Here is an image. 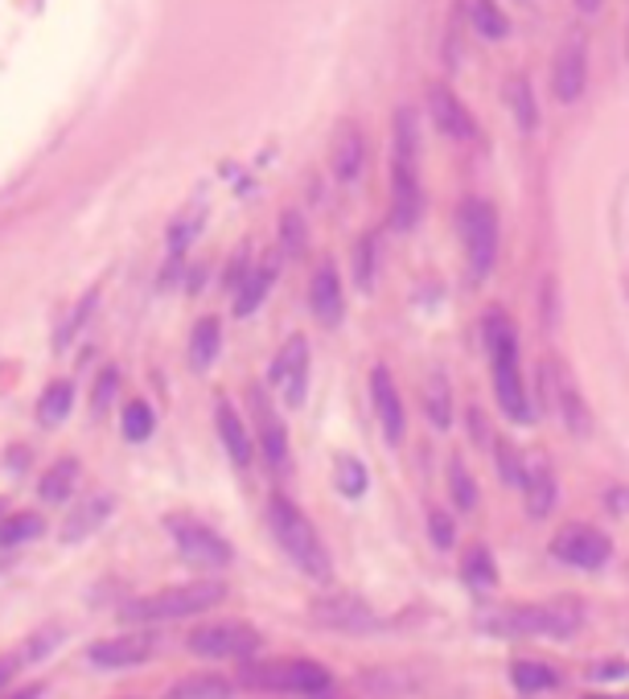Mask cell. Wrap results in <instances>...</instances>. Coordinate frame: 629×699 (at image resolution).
I'll use <instances>...</instances> for the list:
<instances>
[{
    "label": "cell",
    "instance_id": "obj_1",
    "mask_svg": "<svg viewBox=\"0 0 629 699\" xmlns=\"http://www.w3.org/2000/svg\"><path fill=\"white\" fill-rule=\"evenodd\" d=\"M481 630L498 638H572L584 626V605L572 597L544 601V605H502L477 617Z\"/></svg>",
    "mask_w": 629,
    "mask_h": 699
},
{
    "label": "cell",
    "instance_id": "obj_2",
    "mask_svg": "<svg viewBox=\"0 0 629 699\" xmlns=\"http://www.w3.org/2000/svg\"><path fill=\"white\" fill-rule=\"evenodd\" d=\"M481 334H486V350H490V371H493V392H498V408L506 411L511 420L527 424L531 416V399L527 387H523V366H519V334L506 313L490 308L486 322H481Z\"/></svg>",
    "mask_w": 629,
    "mask_h": 699
},
{
    "label": "cell",
    "instance_id": "obj_3",
    "mask_svg": "<svg viewBox=\"0 0 629 699\" xmlns=\"http://www.w3.org/2000/svg\"><path fill=\"white\" fill-rule=\"evenodd\" d=\"M222 597H226V589H222L219 580H194V584H173V589H161V593L128 601L119 617L132 621V626L182 621V617H198L206 614V609H214Z\"/></svg>",
    "mask_w": 629,
    "mask_h": 699
},
{
    "label": "cell",
    "instance_id": "obj_4",
    "mask_svg": "<svg viewBox=\"0 0 629 699\" xmlns=\"http://www.w3.org/2000/svg\"><path fill=\"white\" fill-rule=\"evenodd\" d=\"M268 519H272V535H276V544H280V551H284L305 576L329 580V572H334V568H329V551H325L322 535H317V527L308 523L305 514L296 511L284 494H272Z\"/></svg>",
    "mask_w": 629,
    "mask_h": 699
},
{
    "label": "cell",
    "instance_id": "obj_5",
    "mask_svg": "<svg viewBox=\"0 0 629 699\" xmlns=\"http://www.w3.org/2000/svg\"><path fill=\"white\" fill-rule=\"evenodd\" d=\"M416 120L411 112L395 116V161H392V226L395 231H411L424 210V189H420V173H416Z\"/></svg>",
    "mask_w": 629,
    "mask_h": 699
},
{
    "label": "cell",
    "instance_id": "obj_6",
    "mask_svg": "<svg viewBox=\"0 0 629 699\" xmlns=\"http://www.w3.org/2000/svg\"><path fill=\"white\" fill-rule=\"evenodd\" d=\"M238 683L252 691H284V696H325L329 691V671L313 659H243L238 666Z\"/></svg>",
    "mask_w": 629,
    "mask_h": 699
},
{
    "label": "cell",
    "instance_id": "obj_7",
    "mask_svg": "<svg viewBox=\"0 0 629 699\" xmlns=\"http://www.w3.org/2000/svg\"><path fill=\"white\" fill-rule=\"evenodd\" d=\"M170 535H173V544H177L182 563L198 568V572H222L226 563L235 560V551H231V544L222 539L219 531L198 523V519H189V514L170 519Z\"/></svg>",
    "mask_w": 629,
    "mask_h": 699
},
{
    "label": "cell",
    "instance_id": "obj_8",
    "mask_svg": "<svg viewBox=\"0 0 629 699\" xmlns=\"http://www.w3.org/2000/svg\"><path fill=\"white\" fill-rule=\"evenodd\" d=\"M461 243H465V259H469V276L486 280L498 259V214L490 202L469 198L461 206Z\"/></svg>",
    "mask_w": 629,
    "mask_h": 699
},
{
    "label": "cell",
    "instance_id": "obj_9",
    "mask_svg": "<svg viewBox=\"0 0 629 699\" xmlns=\"http://www.w3.org/2000/svg\"><path fill=\"white\" fill-rule=\"evenodd\" d=\"M264 638L247 621H210L189 630V650L198 659H256Z\"/></svg>",
    "mask_w": 629,
    "mask_h": 699
},
{
    "label": "cell",
    "instance_id": "obj_10",
    "mask_svg": "<svg viewBox=\"0 0 629 699\" xmlns=\"http://www.w3.org/2000/svg\"><path fill=\"white\" fill-rule=\"evenodd\" d=\"M551 556L568 568H580V572H596V568H605L613 556V539L605 531L589 527V523H572V527L556 531V539H551Z\"/></svg>",
    "mask_w": 629,
    "mask_h": 699
},
{
    "label": "cell",
    "instance_id": "obj_11",
    "mask_svg": "<svg viewBox=\"0 0 629 699\" xmlns=\"http://www.w3.org/2000/svg\"><path fill=\"white\" fill-rule=\"evenodd\" d=\"M268 383L276 387V395L289 404V408H301L308 392V341L301 334H292L280 350H276L272 366H268Z\"/></svg>",
    "mask_w": 629,
    "mask_h": 699
},
{
    "label": "cell",
    "instance_id": "obj_12",
    "mask_svg": "<svg viewBox=\"0 0 629 699\" xmlns=\"http://www.w3.org/2000/svg\"><path fill=\"white\" fill-rule=\"evenodd\" d=\"M313 621L325 626V630L334 633H374L383 630V617L374 614L371 605L362 597H350V593H338V597H322L313 609Z\"/></svg>",
    "mask_w": 629,
    "mask_h": 699
},
{
    "label": "cell",
    "instance_id": "obj_13",
    "mask_svg": "<svg viewBox=\"0 0 629 699\" xmlns=\"http://www.w3.org/2000/svg\"><path fill=\"white\" fill-rule=\"evenodd\" d=\"M156 638L153 630H128L116 633V638H103L86 650V659L100 666V671H128V666H140L149 654H153Z\"/></svg>",
    "mask_w": 629,
    "mask_h": 699
},
{
    "label": "cell",
    "instance_id": "obj_14",
    "mask_svg": "<svg viewBox=\"0 0 629 699\" xmlns=\"http://www.w3.org/2000/svg\"><path fill=\"white\" fill-rule=\"evenodd\" d=\"M371 408L374 416H378V428H383V436H387V444H399L404 441V399H399V387H395L392 371L378 362L371 371Z\"/></svg>",
    "mask_w": 629,
    "mask_h": 699
},
{
    "label": "cell",
    "instance_id": "obj_15",
    "mask_svg": "<svg viewBox=\"0 0 629 699\" xmlns=\"http://www.w3.org/2000/svg\"><path fill=\"white\" fill-rule=\"evenodd\" d=\"M214 424H219V441L226 448V457L235 461V469H252V461H256V436H252V428L247 420L231 408V399H219V408H214Z\"/></svg>",
    "mask_w": 629,
    "mask_h": 699
},
{
    "label": "cell",
    "instance_id": "obj_16",
    "mask_svg": "<svg viewBox=\"0 0 629 699\" xmlns=\"http://www.w3.org/2000/svg\"><path fill=\"white\" fill-rule=\"evenodd\" d=\"M252 411H256V441L259 448H264V457L272 461L276 469H284V465H289V432H284V420L272 411V404H268L264 392H252Z\"/></svg>",
    "mask_w": 629,
    "mask_h": 699
},
{
    "label": "cell",
    "instance_id": "obj_17",
    "mask_svg": "<svg viewBox=\"0 0 629 699\" xmlns=\"http://www.w3.org/2000/svg\"><path fill=\"white\" fill-rule=\"evenodd\" d=\"M308 308L322 325H338L346 313V296H341V280L334 272V264H322L313 280H308Z\"/></svg>",
    "mask_w": 629,
    "mask_h": 699
},
{
    "label": "cell",
    "instance_id": "obj_18",
    "mask_svg": "<svg viewBox=\"0 0 629 699\" xmlns=\"http://www.w3.org/2000/svg\"><path fill=\"white\" fill-rule=\"evenodd\" d=\"M584 83H589V62H584V46L580 42H568L556 58V70H551V91L560 103H572L584 95Z\"/></svg>",
    "mask_w": 629,
    "mask_h": 699
},
{
    "label": "cell",
    "instance_id": "obj_19",
    "mask_svg": "<svg viewBox=\"0 0 629 699\" xmlns=\"http://www.w3.org/2000/svg\"><path fill=\"white\" fill-rule=\"evenodd\" d=\"M428 107H432V120H436V128H441L444 137H453V140L474 137V116L465 112V103H461L449 86H432V91H428Z\"/></svg>",
    "mask_w": 629,
    "mask_h": 699
},
{
    "label": "cell",
    "instance_id": "obj_20",
    "mask_svg": "<svg viewBox=\"0 0 629 699\" xmlns=\"http://www.w3.org/2000/svg\"><path fill=\"white\" fill-rule=\"evenodd\" d=\"M276 272H280V264L276 259H264V264H256V268H247L243 272V280H238L235 289V313L238 317H252L259 308V301L268 296V289H272Z\"/></svg>",
    "mask_w": 629,
    "mask_h": 699
},
{
    "label": "cell",
    "instance_id": "obj_21",
    "mask_svg": "<svg viewBox=\"0 0 629 699\" xmlns=\"http://www.w3.org/2000/svg\"><path fill=\"white\" fill-rule=\"evenodd\" d=\"M366 161V140L358 132V124H341L338 140H334V173L341 182H354Z\"/></svg>",
    "mask_w": 629,
    "mask_h": 699
},
{
    "label": "cell",
    "instance_id": "obj_22",
    "mask_svg": "<svg viewBox=\"0 0 629 699\" xmlns=\"http://www.w3.org/2000/svg\"><path fill=\"white\" fill-rule=\"evenodd\" d=\"M219 350H222V325L214 317H202V322L194 325V334H189V366L194 371L214 366Z\"/></svg>",
    "mask_w": 629,
    "mask_h": 699
},
{
    "label": "cell",
    "instance_id": "obj_23",
    "mask_svg": "<svg viewBox=\"0 0 629 699\" xmlns=\"http://www.w3.org/2000/svg\"><path fill=\"white\" fill-rule=\"evenodd\" d=\"M74 486H79V461L58 457L46 469V478L37 481V494L46 498V502H67V498H74Z\"/></svg>",
    "mask_w": 629,
    "mask_h": 699
},
{
    "label": "cell",
    "instance_id": "obj_24",
    "mask_svg": "<svg viewBox=\"0 0 629 699\" xmlns=\"http://www.w3.org/2000/svg\"><path fill=\"white\" fill-rule=\"evenodd\" d=\"M523 494H527V511L535 514V519L551 514V506H556V478H551V469H547L544 461H539V465H527Z\"/></svg>",
    "mask_w": 629,
    "mask_h": 699
},
{
    "label": "cell",
    "instance_id": "obj_25",
    "mask_svg": "<svg viewBox=\"0 0 629 699\" xmlns=\"http://www.w3.org/2000/svg\"><path fill=\"white\" fill-rule=\"evenodd\" d=\"M235 687L222 675H186L165 691V699H231Z\"/></svg>",
    "mask_w": 629,
    "mask_h": 699
},
{
    "label": "cell",
    "instance_id": "obj_26",
    "mask_svg": "<svg viewBox=\"0 0 629 699\" xmlns=\"http://www.w3.org/2000/svg\"><path fill=\"white\" fill-rule=\"evenodd\" d=\"M511 683L519 687V696H544V691H551V687L560 683V675L551 671V663L519 659V663L511 666Z\"/></svg>",
    "mask_w": 629,
    "mask_h": 699
},
{
    "label": "cell",
    "instance_id": "obj_27",
    "mask_svg": "<svg viewBox=\"0 0 629 699\" xmlns=\"http://www.w3.org/2000/svg\"><path fill=\"white\" fill-rule=\"evenodd\" d=\"M424 411L441 432L453 424V387H449V378H444L441 371H432L424 383Z\"/></svg>",
    "mask_w": 629,
    "mask_h": 699
},
{
    "label": "cell",
    "instance_id": "obj_28",
    "mask_svg": "<svg viewBox=\"0 0 629 699\" xmlns=\"http://www.w3.org/2000/svg\"><path fill=\"white\" fill-rule=\"evenodd\" d=\"M107 514H112V498L107 494L83 498V502H79V511L67 519V539H83V535H91Z\"/></svg>",
    "mask_w": 629,
    "mask_h": 699
},
{
    "label": "cell",
    "instance_id": "obj_29",
    "mask_svg": "<svg viewBox=\"0 0 629 699\" xmlns=\"http://www.w3.org/2000/svg\"><path fill=\"white\" fill-rule=\"evenodd\" d=\"M70 408H74V383H67V378H54L50 387L42 392L37 420H42V424H62Z\"/></svg>",
    "mask_w": 629,
    "mask_h": 699
},
{
    "label": "cell",
    "instance_id": "obj_30",
    "mask_svg": "<svg viewBox=\"0 0 629 699\" xmlns=\"http://www.w3.org/2000/svg\"><path fill=\"white\" fill-rule=\"evenodd\" d=\"M46 531V523H42V514L37 511H18L9 514L4 523H0V547H18V544H30V539H37Z\"/></svg>",
    "mask_w": 629,
    "mask_h": 699
},
{
    "label": "cell",
    "instance_id": "obj_31",
    "mask_svg": "<svg viewBox=\"0 0 629 699\" xmlns=\"http://www.w3.org/2000/svg\"><path fill=\"white\" fill-rule=\"evenodd\" d=\"M119 428H124V436H128L132 444H144L149 436H153V428H156L153 408H149L144 399H132V404L124 408V416H119Z\"/></svg>",
    "mask_w": 629,
    "mask_h": 699
},
{
    "label": "cell",
    "instance_id": "obj_32",
    "mask_svg": "<svg viewBox=\"0 0 629 699\" xmlns=\"http://www.w3.org/2000/svg\"><path fill=\"white\" fill-rule=\"evenodd\" d=\"M506 103H511L514 120L523 132H535V124H539V112H535V100H531V83L527 79H511L506 86Z\"/></svg>",
    "mask_w": 629,
    "mask_h": 699
},
{
    "label": "cell",
    "instance_id": "obj_33",
    "mask_svg": "<svg viewBox=\"0 0 629 699\" xmlns=\"http://www.w3.org/2000/svg\"><path fill=\"white\" fill-rule=\"evenodd\" d=\"M465 584H469V589H493V584H498V568H493L490 547H474V551L465 556Z\"/></svg>",
    "mask_w": 629,
    "mask_h": 699
},
{
    "label": "cell",
    "instance_id": "obj_34",
    "mask_svg": "<svg viewBox=\"0 0 629 699\" xmlns=\"http://www.w3.org/2000/svg\"><path fill=\"white\" fill-rule=\"evenodd\" d=\"M449 498L457 511H474L477 506V481L469 478V469L461 461H449Z\"/></svg>",
    "mask_w": 629,
    "mask_h": 699
},
{
    "label": "cell",
    "instance_id": "obj_35",
    "mask_svg": "<svg viewBox=\"0 0 629 699\" xmlns=\"http://www.w3.org/2000/svg\"><path fill=\"white\" fill-rule=\"evenodd\" d=\"M493 457H498V474H502V481L523 490V481H527V465H523V457H519V448H514L511 441H502L498 448H493Z\"/></svg>",
    "mask_w": 629,
    "mask_h": 699
},
{
    "label": "cell",
    "instance_id": "obj_36",
    "mask_svg": "<svg viewBox=\"0 0 629 699\" xmlns=\"http://www.w3.org/2000/svg\"><path fill=\"white\" fill-rule=\"evenodd\" d=\"M366 465L362 461H354V457H341L338 461V490L346 498H362L366 494Z\"/></svg>",
    "mask_w": 629,
    "mask_h": 699
},
{
    "label": "cell",
    "instance_id": "obj_37",
    "mask_svg": "<svg viewBox=\"0 0 629 699\" xmlns=\"http://www.w3.org/2000/svg\"><path fill=\"white\" fill-rule=\"evenodd\" d=\"M469 13H474V25L486 37H502V34H506V21H502V13L493 9L490 0H474V4H469Z\"/></svg>",
    "mask_w": 629,
    "mask_h": 699
},
{
    "label": "cell",
    "instance_id": "obj_38",
    "mask_svg": "<svg viewBox=\"0 0 629 699\" xmlns=\"http://www.w3.org/2000/svg\"><path fill=\"white\" fill-rule=\"evenodd\" d=\"M560 404H563V420H568V428L584 436V432H589V411L580 404V395L572 392V387H560Z\"/></svg>",
    "mask_w": 629,
    "mask_h": 699
},
{
    "label": "cell",
    "instance_id": "obj_39",
    "mask_svg": "<svg viewBox=\"0 0 629 699\" xmlns=\"http://www.w3.org/2000/svg\"><path fill=\"white\" fill-rule=\"evenodd\" d=\"M116 387H119V371L116 366H107V371L100 375V383H95V395H91V411H95V416L107 411V399L116 395Z\"/></svg>",
    "mask_w": 629,
    "mask_h": 699
},
{
    "label": "cell",
    "instance_id": "obj_40",
    "mask_svg": "<svg viewBox=\"0 0 629 699\" xmlns=\"http://www.w3.org/2000/svg\"><path fill=\"white\" fill-rule=\"evenodd\" d=\"M354 268H358V284H362V289H371V280H374V235H366V240H358V259H354Z\"/></svg>",
    "mask_w": 629,
    "mask_h": 699
},
{
    "label": "cell",
    "instance_id": "obj_41",
    "mask_svg": "<svg viewBox=\"0 0 629 699\" xmlns=\"http://www.w3.org/2000/svg\"><path fill=\"white\" fill-rule=\"evenodd\" d=\"M428 527H432V544L436 547H453V539H457V531H453V519L441 511L428 514Z\"/></svg>",
    "mask_w": 629,
    "mask_h": 699
},
{
    "label": "cell",
    "instance_id": "obj_42",
    "mask_svg": "<svg viewBox=\"0 0 629 699\" xmlns=\"http://www.w3.org/2000/svg\"><path fill=\"white\" fill-rule=\"evenodd\" d=\"M305 243V231H301V214H284V252L296 256Z\"/></svg>",
    "mask_w": 629,
    "mask_h": 699
},
{
    "label": "cell",
    "instance_id": "obj_43",
    "mask_svg": "<svg viewBox=\"0 0 629 699\" xmlns=\"http://www.w3.org/2000/svg\"><path fill=\"white\" fill-rule=\"evenodd\" d=\"M0 699H42V683H30V687H18V691H4Z\"/></svg>",
    "mask_w": 629,
    "mask_h": 699
},
{
    "label": "cell",
    "instance_id": "obj_44",
    "mask_svg": "<svg viewBox=\"0 0 629 699\" xmlns=\"http://www.w3.org/2000/svg\"><path fill=\"white\" fill-rule=\"evenodd\" d=\"M18 659H0V696H4V687H9V679H13V671H18Z\"/></svg>",
    "mask_w": 629,
    "mask_h": 699
},
{
    "label": "cell",
    "instance_id": "obj_45",
    "mask_svg": "<svg viewBox=\"0 0 629 699\" xmlns=\"http://www.w3.org/2000/svg\"><path fill=\"white\" fill-rule=\"evenodd\" d=\"M584 699H613V696H584Z\"/></svg>",
    "mask_w": 629,
    "mask_h": 699
},
{
    "label": "cell",
    "instance_id": "obj_46",
    "mask_svg": "<svg viewBox=\"0 0 629 699\" xmlns=\"http://www.w3.org/2000/svg\"><path fill=\"white\" fill-rule=\"evenodd\" d=\"M0 514H4V502H0Z\"/></svg>",
    "mask_w": 629,
    "mask_h": 699
}]
</instances>
